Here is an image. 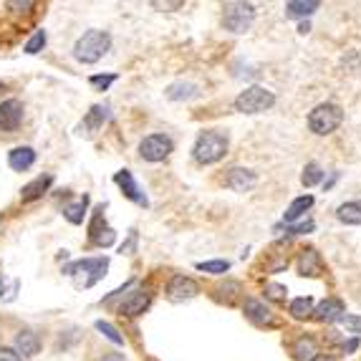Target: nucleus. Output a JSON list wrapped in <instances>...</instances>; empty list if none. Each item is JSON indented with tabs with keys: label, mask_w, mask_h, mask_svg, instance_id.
<instances>
[{
	"label": "nucleus",
	"mask_w": 361,
	"mask_h": 361,
	"mask_svg": "<svg viewBox=\"0 0 361 361\" xmlns=\"http://www.w3.org/2000/svg\"><path fill=\"white\" fill-rule=\"evenodd\" d=\"M109 48H111V36L107 31H86L74 46V56L81 64H96L107 56Z\"/></svg>",
	"instance_id": "1"
},
{
	"label": "nucleus",
	"mask_w": 361,
	"mask_h": 361,
	"mask_svg": "<svg viewBox=\"0 0 361 361\" xmlns=\"http://www.w3.org/2000/svg\"><path fill=\"white\" fill-rule=\"evenodd\" d=\"M195 159L200 165H215L228 154V134L222 132H203L195 142Z\"/></svg>",
	"instance_id": "2"
},
{
	"label": "nucleus",
	"mask_w": 361,
	"mask_h": 361,
	"mask_svg": "<svg viewBox=\"0 0 361 361\" xmlns=\"http://www.w3.org/2000/svg\"><path fill=\"white\" fill-rule=\"evenodd\" d=\"M343 121V111L339 104H318L313 111L308 114V129L318 137L323 134H331L341 127Z\"/></svg>",
	"instance_id": "3"
},
{
	"label": "nucleus",
	"mask_w": 361,
	"mask_h": 361,
	"mask_svg": "<svg viewBox=\"0 0 361 361\" xmlns=\"http://www.w3.org/2000/svg\"><path fill=\"white\" fill-rule=\"evenodd\" d=\"M255 20V8L250 3H243V0H233V3H225L222 6V23L230 33H245L247 28L253 26Z\"/></svg>",
	"instance_id": "4"
},
{
	"label": "nucleus",
	"mask_w": 361,
	"mask_h": 361,
	"mask_svg": "<svg viewBox=\"0 0 361 361\" xmlns=\"http://www.w3.org/2000/svg\"><path fill=\"white\" fill-rule=\"evenodd\" d=\"M275 104L273 91L263 89V86H247L245 91H240V96L235 99V109L243 114H260Z\"/></svg>",
	"instance_id": "5"
},
{
	"label": "nucleus",
	"mask_w": 361,
	"mask_h": 361,
	"mask_svg": "<svg viewBox=\"0 0 361 361\" xmlns=\"http://www.w3.org/2000/svg\"><path fill=\"white\" fill-rule=\"evenodd\" d=\"M109 268V260L107 258H83V260H74L71 266L64 268L66 275H86V280H83V288H91V285L96 283V280L104 278V273H107Z\"/></svg>",
	"instance_id": "6"
},
{
	"label": "nucleus",
	"mask_w": 361,
	"mask_h": 361,
	"mask_svg": "<svg viewBox=\"0 0 361 361\" xmlns=\"http://www.w3.org/2000/svg\"><path fill=\"white\" fill-rule=\"evenodd\" d=\"M172 149H175V144H172V139L167 134H149L139 144V154L147 162H162V159L170 157Z\"/></svg>",
	"instance_id": "7"
},
{
	"label": "nucleus",
	"mask_w": 361,
	"mask_h": 361,
	"mask_svg": "<svg viewBox=\"0 0 361 361\" xmlns=\"http://www.w3.org/2000/svg\"><path fill=\"white\" fill-rule=\"evenodd\" d=\"M23 121V102L18 99H6L0 104V129L3 132H15Z\"/></svg>",
	"instance_id": "8"
},
{
	"label": "nucleus",
	"mask_w": 361,
	"mask_h": 361,
	"mask_svg": "<svg viewBox=\"0 0 361 361\" xmlns=\"http://www.w3.org/2000/svg\"><path fill=\"white\" fill-rule=\"evenodd\" d=\"M149 301H152L149 288H137V291H132L119 304V313H124V316H139V313H144L147 311Z\"/></svg>",
	"instance_id": "9"
},
{
	"label": "nucleus",
	"mask_w": 361,
	"mask_h": 361,
	"mask_svg": "<svg viewBox=\"0 0 361 361\" xmlns=\"http://www.w3.org/2000/svg\"><path fill=\"white\" fill-rule=\"evenodd\" d=\"M114 182L121 187V192L132 200V203H137V205H142V207H147L149 205V200L144 197V192L139 190V184H137V179H134V175L129 170H119L114 175Z\"/></svg>",
	"instance_id": "10"
},
{
	"label": "nucleus",
	"mask_w": 361,
	"mask_h": 361,
	"mask_svg": "<svg viewBox=\"0 0 361 361\" xmlns=\"http://www.w3.org/2000/svg\"><path fill=\"white\" fill-rule=\"evenodd\" d=\"M104 207H96V215H94V222H91V243L99 247H109L111 243L116 240V233L114 228H109L107 222H104Z\"/></svg>",
	"instance_id": "11"
},
{
	"label": "nucleus",
	"mask_w": 361,
	"mask_h": 361,
	"mask_svg": "<svg viewBox=\"0 0 361 361\" xmlns=\"http://www.w3.org/2000/svg\"><path fill=\"white\" fill-rule=\"evenodd\" d=\"M167 293L172 301H187V298H195L200 293V285L187 275H175L167 285Z\"/></svg>",
	"instance_id": "12"
},
{
	"label": "nucleus",
	"mask_w": 361,
	"mask_h": 361,
	"mask_svg": "<svg viewBox=\"0 0 361 361\" xmlns=\"http://www.w3.org/2000/svg\"><path fill=\"white\" fill-rule=\"evenodd\" d=\"M255 182H258L255 172L245 170V167H233V170L228 172V177H225V184L235 192H247Z\"/></svg>",
	"instance_id": "13"
},
{
	"label": "nucleus",
	"mask_w": 361,
	"mask_h": 361,
	"mask_svg": "<svg viewBox=\"0 0 361 361\" xmlns=\"http://www.w3.org/2000/svg\"><path fill=\"white\" fill-rule=\"evenodd\" d=\"M8 165L15 172H26L36 165V149L33 147H15L8 152Z\"/></svg>",
	"instance_id": "14"
},
{
	"label": "nucleus",
	"mask_w": 361,
	"mask_h": 361,
	"mask_svg": "<svg viewBox=\"0 0 361 361\" xmlns=\"http://www.w3.org/2000/svg\"><path fill=\"white\" fill-rule=\"evenodd\" d=\"M343 313H346V308H343V304L339 298H329V301H323L318 308H313V316H316L318 321H341Z\"/></svg>",
	"instance_id": "15"
},
{
	"label": "nucleus",
	"mask_w": 361,
	"mask_h": 361,
	"mask_svg": "<svg viewBox=\"0 0 361 361\" xmlns=\"http://www.w3.org/2000/svg\"><path fill=\"white\" fill-rule=\"evenodd\" d=\"M53 184V177L51 175H41V177H36L33 182H28L26 187H23V192H20V197H23V203H33V200H39V197L46 195V190Z\"/></svg>",
	"instance_id": "16"
},
{
	"label": "nucleus",
	"mask_w": 361,
	"mask_h": 361,
	"mask_svg": "<svg viewBox=\"0 0 361 361\" xmlns=\"http://www.w3.org/2000/svg\"><path fill=\"white\" fill-rule=\"evenodd\" d=\"M321 255H318V250H313V247H308V250H301V258H298V271H301V275H318L321 273Z\"/></svg>",
	"instance_id": "17"
},
{
	"label": "nucleus",
	"mask_w": 361,
	"mask_h": 361,
	"mask_svg": "<svg viewBox=\"0 0 361 361\" xmlns=\"http://www.w3.org/2000/svg\"><path fill=\"white\" fill-rule=\"evenodd\" d=\"M15 351L20 356H36L41 351V339L33 331H20L15 336Z\"/></svg>",
	"instance_id": "18"
},
{
	"label": "nucleus",
	"mask_w": 361,
	"mask_h": 361,
	"mask_svg": "<svg viewBox=\"0 0 361 361\" xmlns=\"http://www.w3.org/2000/svg\"><path fill=\"white\" fill-rule=\"evenodd\" d=\"M321 8L318 0H291L285 3V15L288 18H306V15H313Z\"/></svg>",
	"instance_id": "19"
},
{
	"label": "nucleus",
	"mask_w": 361,
	"mask_h": 361,
	"mask_svg": "<svg viewBox=\"0 0 361 361\" xmlns=\"http://www.w3.org/2000/svg\"><path fill=\"white\" fill-rule=\"evenodd\" d=\"M311 207H313V197H311V195L296 197V200H293V203L288 205V210H285V215H283L285 225H291V222L301 220V217H304Z\"/></svg>",
	"instance_id": "20"
},
{
	"label": "nucleus",
	"mask_w": 361,
	"mask_h": 361,
	"mask_svg": "<svg viewBox=\"0 0 361 361\" xmlns=\"http://www.w3.org/2000/svg\"><path fill=\"white\" fill-rule=\"evenodd\" d=\"M245 316L255 323H273V313L263 301L258 298H247L245 301Z\"/></svg>",
	"instance_id": "21"
},
{
	"label": "nucleus",
	"mask_w": 361,
	"mask_h": 361,
	"mask_svg": "<svg viewBox=\"0 0 361 361\" xmlns=\"http://www.w3.org/2000/svg\"><path fill=\"white\" fill-rule=\"evenodd\" d=\"M336 217L346 225H361V200H351V203H343L341 207L336 210Z\"/></svg>",
	"instance_id": "22"
},
{
	"label": "nucleus",
	"mask_w": 361,
	"mask_h": 361,
	"mask_svg": "<svg viewBox=\"0 0 361 361\" xmlns=\"http://www.w3.org/2000/svg\"><path fill=\"white\" fill-rule=\"evenodd\" d=\"M293 354H296V359H301V361H306V359L313 361L318 354L316 339H313V336H301L296 341V346H293Z\"/></svg>",
	"instance_id": "23"
},
{
	"label": "nucleus",
	"mask_w": 361,
	"mask_h": 361,
	"mask_svg": "<svg viewBox=\"0 0 361 361\" xmlns=\"http://www.w3.org/2000/svg\"><path fill=\"white\" fill-rule=\"evenodd\" d=\"M86 207H89V197H86V195H83V197H79L76 203L66 205V207H64V215H66V220H69L71 225H81V222H83V217H86Z\"/></svg>",
	"instance_id": "24"
},
{
	"label": "nucleus",
	"mask_w": 361,
	"mask_h": 361,
	"mask_svg": "<svg viewBox=\"0 0 361 361\" xmlns=\"http://www.w3.org/2000/svg\"><path fill=\"white\" fill-rule=\"evenodd\" d=\"M167 96H170L172 102H184V99H195L197 96V86L195 83H172L170 89H167Z\"/></svg>",
	"instance_id": "25"
},
{
	"label": "nucleus",
	"mask_w": 361,
	"mask_h": 361,
	"mask_svg": "<svg viewBox=\"0 0 361 361\" xmlns=\"http://www.w3.org/2000/svg\"><path fill=\"white\" fill-rule=\"evenodd\" d=\"M107 119H109V109L107 107H91V111L86 114V119H83V127L91 129V132H96V129L102 127Z\"/></svg>",
	"instance_id": "26"
},
{
	"label": "nucleus",
	"mask_w": 361,
	"mask_h": 361,
	"mask_svg": "<svg viewBox=\"0 0 361 361\" xmlns=\"http://www.w3.org/2000/svg\"><path fill=\"white\" fill-rule=\"evenodd\" d=\"M293 318H308L313 316V298H296L291 304Z\"/></svg>",
	"instance_id": "27"
},
{
	"label": "nucleus",
	"mask_w": 361,
	"mask_h": 361,
	"mask_svg": "<svg viewBox=\"0 0 361 361\" xmlns=\"http://www.w3.org/2000/svg\"><path fill=\"white\" fill-rule=\"evenodd\" d=\"M323 179V170L316 165V162H308L304 170V175H301V182H304V187H313V184H318Z\"/></svg>",
	"instance_id": "28"
},
{
	"label": "nucleus",
	"mask_w": 361,
	"mask_h": 361,
	"mask_svg": "<svg viewBox=\"0 0 361 361\" xmlns=\"http://www.w3.org/2000/svg\"><path fill=\"white\" fill-rule=\"evenodd\" d=\"M46 41H48V36H46V31H36L31 36V39H28V43L23 46V51L26 53H39V51H43V46H46Z\"/></svg>",
	"instance_id": "29"
},
{
	"label": "nucleus",
	"mask_w": 361,
	"mask_h": 361,
	"mask_svg": "<svg viewBox=\"0 0 361 361\" xmlns=\"http://www.w3.org/2000/svg\"><path fill=\"white\" fill-rule=\"evenodd\" d=\"M96 329L102 331V334L107 336L111 343H116V346H121V343H124V336H121L119 331H116V326H111L109 321H96Z\"/></svg>",
	"instance_id": "30"
},
{
	"label": "nucleus",
	"mask_w": 361,
	"mask_h": 361,
	"mask_svg": "<svg viewBox=\"0 0 361 361\" xmlns=\"http://www.w3.org/2000/svg\"><path fill=\"white\" fill-rule=\"evenodd\" d=\"M197 271H205V273H228L230 271V263L228 260H207V263H197Z\"/></svg>",
	"instance_id": "31"
},
{
	"label": "nucleus",
	"mask_w": 361,
	"mask_h": 361,
	"mask_svg": "<svg viewBox=\"0 0 361 361\" xmlns=\"http://www.w3.org/2000/svg\"><path fill=\"white\" fill-rule=\"evenodd\" d=\"M89 81H91V86H96V89L107 91L109 86L116 81V74H107V76H91Z\"/></svg>",
	"instance_id": "32"
},
{
	"label": "nucleus",
	"mask_w": 361,
	"mask_h": 361,
	"mask_svg": "<svg viewBox=\"0 0 361 361\" xmlns=\"http://www.w3.org/2000/svg\"><path fill=\"white\" fill-rule=\"evenodd\" d=\"M266 296L273 298V301H285V285L268 283V285H266Z\"/></svg>",
	"instance_id": "33"
},
{
	"label": "nucleus",
	"mask_w": 361,
	"mask_h": 361,
	"mask_svg": "<svg viewBox=\"0 0 361 361\" xmlns=\"http://www.w3.org/2000/svg\"><path fill=\"white\" fill-rule=\"evenodd\" d=\"M341 323H343V329L351 331V334H361V318L359 316H343Z\"/></svg>",
	"instance_id": "34"
},
{
	"label": "nucleus",
	"mask_w": 361,
	"mask_h": 361,
	"mask_svg": "<svg viewBox=\"0 0 361 361\" xmlns=\"http://www.w3.org/2000/svg\"><path fill=\"white\" fill-rule=\"evenodd\" d=\"M0 361H23V356L11 346H0Z\"/></svg>",
	"instance_id": "35"
},
{
	"label": "nucleus",
	"mask_w": 361,
	"mask_h": 361,
	"mask_svg": "<svg viewBox=\"0 0 361 361\" xmlns=\"http://www.w3.org/2000/svg\"><path fill=\"white\" fill-rule=\"evenodd\" d=\"M313 228H316V225H313V220H306V222H298V225H291V228H288V233L301 235V233H311Z\"/></svg>",
	"instance_id": "36"
},
{
	"label": "nucleus",
	"mask_w": 361,
	"mask_h": 361,
	"mask_svg": "<svg viewBox=\"0 0 361 361\" xmlns=\"http://www.w3.org/2000/svg\"><path fill=\"white\" fill-rule=\"evenodd\" d=\"M217 291H220V293H228V304H233V298L238 296V293H240V285H238V283H225V285H220Z\"/></svg>",
	"instance_id": "37"
},
{
	"label": "nucleus",
	"mask_w": 361,
	"mask_h": 361,
	"mask_svg": "<svg viewBox=\"0 0 361 361\" xmlns=\"http://www.w3.org/2000/svg\"><path fill=\"white\" fill-rule=\"evenodd\" d=\"M134 247H137V233L132 230V235H129V243H127V245H121L119 253H121V255H124V253L132 255V253H134Z\"/></svg>",
	"instance_id": "38"
},
{
	"label": "nucleus",
	"mask_w": 361,
	"mask_h": 361,
	"mask_svg": "<svg viewBox=\"0 0 361 361\" xmlns=\"http://www.w3.org/2000/svg\"><path fill=\"white\" fill-rule=\"evenodd\" d=\"M152 6L154 8H182V0H177V3H157V0H154Z\"/></svg>",
	"instance_id": "39"
},
{
	"label": "nucleus",
	"mask_w": 361,
	"mask_h": 361,
	"mask_svg": "<svg viewBox=\"0 0 361 361\" xmlns=\"http://www.w3.org/2000/svg\"><path fill=\"white\" fill-rule=\"evenodd\" d=\"M356 348H359V341H356V339H351V341L343 343V351H356Z\"/></svg>",
	"instance_id": "40"
},
{
	"label": "nucleus",
	"mask_w": 361,
	"mask_h": 361,
	"mask_svg": "<svg viewBox=\"0 0 361 361\" xmlns=\"http://www.w3.org/2000/svg\"><path fill=\"white\" fill-rule=\"evenodd\" d=\"M102 361H127V359H124V354H107Z\"/></svg>",
	"instance_id": "41"
},
{
	"label": "nucleus",
	"mask_w": 361,
	"mask_h": 361,
	"mask_svg": "<svg viewBox=\"0 0 361 361\" xmlns=\"http://www.w3.org/2000/svg\"><path fill=\"white\" fill-rule=\"evenodd\" d=\"M336 179H339V172H334V175H331V179H329V182H326V184H323V187H326V190H329V187L336 182Z\"/></svg>",
	"instance_id": "42"
},
{
	"label": "nucleus",
	"mask_w": 361,
	"mask_h": 361,
	"mask_svg": "<svg viewBox=\"0 0 361 361\" xmlns=\"http://www.w3.org/2000/svg\"><path fill=\"white\" fill-rule=\"evenodd\" d=\"M313 361H336L334 356H329V354H321V356H316Z\"/></svg>",
	"instance_id": "43"
},
{
	"label": "nucleus",
	"mask_w": 361,
	"mask_h": 361,
	"mask_svg": "<svg viewBox=\"0 0 361 361\" xmlns=\"http://www.w3.org/2000/svg\"><path fill=\"white\" fill-rule=\"evenodd\" d=\"M0 89H3V81H0Z\"/></svg>",
	"instance_id": "44"
}]
</instances>
